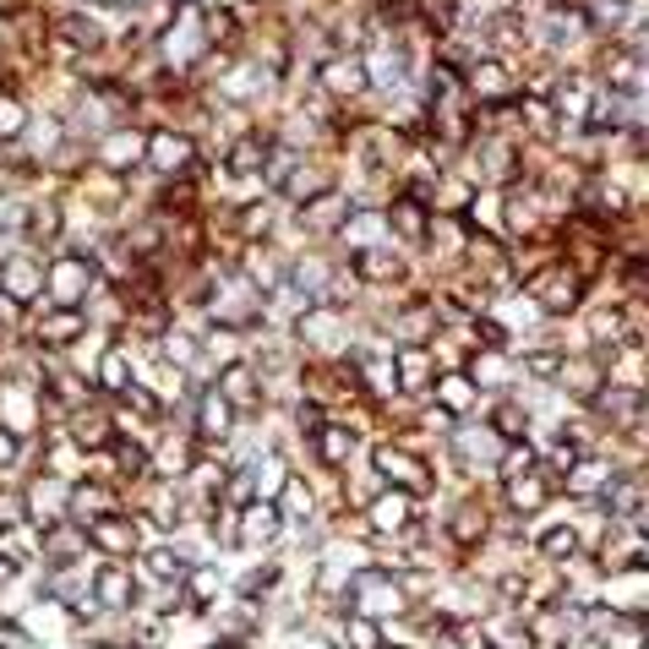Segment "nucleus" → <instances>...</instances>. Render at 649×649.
I'll return each instance as SVG.
<instances>
[{
	"label": "nucleus",
	"instance_id": "nucleus-1",
	"mask_svg": "<svg viewBox=\"0 0 649 649\" xmlns=\"http://www.w3.org/2000/svg\"><path fill=\"white\" fill-rule=\"evenodd\" d=\"M82 295H88V268H82V262H61V268H55V300H61V306H77Z\"/></svg>",
	"mask_w": 649,
	"mask_h": 649
},
{
	"label": "nucleus",
	"instance_id": "nucleus-2",
	"mask_svg": "<svg viewBox=\"0 0 649 649\" xmlns=\"http://www.w3.org/2000/svg\"><path fill=\"white\" fill-rule=\"evenodd\" d=\"M147 147H153V165H158V170H181L186 158H192V142H186V136H153Z\"/></svg>",
	"mask_w": 649,
	"mask_h": 649
},
{
	"label": "nucleus",
	"instance_id": "nucleus-3",
	"mask_svg": "<svg viewBox=\"0 0 649 649\" xmlns=\"http://www.w3.org/2000/svg\"><path fill=\"white\" fill-rule=\"evenodd\" d=\"M93 541H99L104 551H131V524H120V519H93Z\"/></svg>",
	"mask_w": 649,
	"mask_h": 649
},
{
	"label": "nucleus",
	"instance_id": "nucleus-4",
	"mask_svg": "<svg viewBox=\"0 0 649 649\" xmlns=\"http://www.w3.org/2000/svg\"><path fill=\"white\" fill-rule=\"evenodd\" d=\"M6 289H12L17 300H33V295H39V268H33V262H12V268H6Z\"/></svg>",
	"mask_w": 649,
	"mask_h": 649
},
{
	"label": "nucleus",
	"instance_id": "nucleus-5",
	"mask_svg": "<svg viewBox=\"0 0 649 649\" xmlns=\"http://www.w3.org/2000/svg\"><path fill=\"white\" fill-rule=\"evenodd\" d=\"M104 158H109V165H136V158H142V136H131V131H126V136H109V153H104Z\"/></svg>",
	"mask_w": 649,
	"mask_h": 649
},
{
	"label": "nucleus",
	"instance_id": "nucleus-6",
	"mask_svg": "<svg viewBox=\"0 0 649 649\" xmlns=\"http://www.w3.org/2000/svg\"><path fill=\"white\" fill-rule=\"evenodd\" d=\"M377 464H382V475L393 469V475H399L404 485H420V480H426L420 469H409V464H404V453H388V447H382V453H377Z\"/></svg>",
	"mask_w": 649,
	"mask_h": 649
},
{
	"label": "nucleus",
	"instance_id": "nucleus-7",
	"mask_svg": "<svg viewBox=\"0 0 649 649\" xmlns=\"http://www.w3.org/2000/svg\"><path fill=\"white\" fill-rule=\"evenodd\" d=\"M328 82H334L339 93H355V88H361V71H355V61H334V66H328Z\"/></svg>",
	"mask_w": 649,
	"mask_h": 649
},
{
	"label": "nucleus",
	"instance_id": "nucleus-8",
	"mask_svg": "<svg viewBox=\"0 0 649 649\" xmlns=\"http://www.w3.org/2000/svg\"><path fill=\"white\" fill-rule=\"evenodd\" d=\"M99 589H104V600H109V606H126V600H131V578H126V573H104V578H99Z\"/></svg>",
	"mask_w": 649,
	"mask_h": 649
},
{
	"label": "nucleus",
	"instance_id": "nucleus-9",
	"mask_svg": "<svg viewBox=\"0 0 649 649\" xmlns=\"http://www.w3.org/2000/svg\"><path fill=\"white\" fill-rule=\"evenodd\" d=\"M316 442H322V453H328V464H339V458L350 453V437H344V431H322Z\"/></svg>",
	"mask_w": 649,
	"mask_h": 649
},
{
	"label": "nucleus",
	"instance_id": "nucleus-10",
	"mask_svg": "<svg viewBox=\"0 0 649 649\" xmlns=\"http://www.w3.org/2000/svg\"><path fill=\"white\" fill-rule=\"evenodd\" d=\"M12 131H23V109L12 99H0V136H12Z\"/></svg>",
	"mask_w": 649,
	"mask_h": 649
},
{
	"label": "nucleus",
	"instance_id": "nucleus-11",
	"mask_svg": "<svg viewBox=\"0 0 649 649\" xmlns=\"http://www.w3.org/2000/svg\"><path fill=\"white\" fill-rule=\"evenodd\" d=\"M284 513H311V497H306V485H289V492H284Z\"/></svg>",
	"mask_w": 649,
	"mask_h": 649
},
{
	"label": "nucleus",
	"instance_id": "nucleus-12",
	"mask_svg": "<svg viewBox=\"0 0 649 649\" xmlns=\"http://www.w3.org/2000/svg\"><path fill=\"white\" fill-rule=\"evenodd\" d=\"M202 409H208V415H202V426H208V431H224V426H230V415H224V399H208Z\"/></svg>",
	"mask_w": 649,
	"mask_h": 649
},
{
	"label": "nucleus",
	"instance_id": "nucleus-13",
	"mask_svg": "<svg viewBox=\"0 0 649 649\" xmlns=\"http://www.w3.org/2000/svg\"><path fill=\"white\" fill-rule=\"evenodd\" d=\"M377 524H404V497H382V508H377Z\"/></svg>",
	"mask_w": 649,
	"mask_h": 649
},
{
	"label": "nucleus",
	"instance_id": "nucleus-14",
	"mask_svg": "<svg viewBox=\"0 0 649 649\" xmlns=\"http://www.w3.org/2000/svg\"><path fill=\"white\" fill-rule=\"evenodd\" d=\"M230 393H235V399H251V393H257V388H251V377H246V366H235V372H230Z\"/></svg>",
	"mask_w": 649,
	"mask_h": 649
},
{
	"label": "nucleus",
	"instance_id": "nucleus-15",
	"mask_svg": "<svg viewBox=\"0 0 649 649\" xmlns=\"http://www.w3.org/2000/svg\"><path fill=\"white\" fill-rule=\"evenodd\" d=\"M268 530H273V513H268V508L246 519V535H251V541H257V535H268Z\"/></svg>",
	"mask_w": 649,
	"mask_h": 649
},
{
	"label": "nucleus",
	"instance_id": "nucleus-16",
	"mask_svg": "<svg viewBox=\"0 0 649 649\" xmlns=\"http://www.w3.org/2000/svg\"><path fill=\"white\" fill-rule=\"evenodd\" d=\"M17 458V437L12 431H0V464H12Z\"/></svg>",
	"mask_w": 649,
	"mask_h": 649
}]
</instances>
